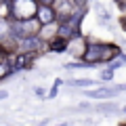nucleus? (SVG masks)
<instances>
[{
	"instance_id": "nucleus-1",
	"label": "nucleus",
	"mask_w": 126,
	"mask_h": 126,
	"mask_svg": "<svg viewBox=\"0 0 126 126\" xmlns=\"http://www.w3.org/2000/svg\"><path fill=\"white\" fill-rule=\"evenodd\" d=\"M118 55H120V46H116V44L86 40L82 59H84V61H90V63H109V61H113Z\"/></svg>"
},
{
	"instance_id": "nucleus-2",
	"label": "nucleus",
	"mask_w": 126,
	"mask_h": 126,
	"mask_svg": "<svg viewBox=\"0 0 126 126\" xmlns=\"http://www.w3.org/2000/svg\"><path fill=\"white\" fill-rule=\"evenodd\" d=\"M38 30H42V23L36 17L30 19H15L9 27V34L13 40H21V38L30 36V34H38Z\"/></svg>"
},
{
	"instance_id": "nucleus-3",
	"label": "nucleus",
	"mask_w": 126,
	"mask_h": 126,
	"mask_svg": "<svg viewBox=\"0 0 126 126\" xmlns=\"http://www.w3.org/2000/svg\"><path fill=\"white\" fill-rule=\"evenodd\" d=\"M38 0H13V17L15 19H30L38 13Z\"/></svg>"
},
{
	"instance_id": "nucleus-4",
	"label": "nucleus",
	"mask_w": 126,
	"mask_h": 126,
	"mask_svg": "<svg viewBox=\"0 0 126 126\" xmlns=\"http://www.w3.org/2000/svg\"><path fill=\"white\" fill-rule=\"evenodd\" d=\"M17 44H19V50H23V53H36V50H40L46 44V40L42 38V34L40 36L38 34H30V36L17 40Z\"/></svg>"
},
{
	"instance_id": "nucleus-5",
	"label": "nucleus",
	"mask_w": 126,
	"mask_h": 126,
	"mask_svg": "<svg viewBox=\"0 0 126 126\" xmlns=\"http://www.w3.org/2000/svg\"><path fill=\"white\" fill-rule=\"evenodd\" d=\"M126 84H118V86H103V88H88L86 97L88 99H111L116 97V93H124Z\"/></svg>"
},
{
	"instance_id": "nucleus-6",
	"label": "nucleus",
	"mask_w": 126,
	"mask_h": 126,
	"mask_svg": "<svg viewBox=\"0 0 126 126\" xmlns=\"http://www.w3.org/2000/svg\"><path fill=\"white\" fill-rule=\"evenodd\" d=\"M36 19L44 25H50V23L57 21V11L53 9V4H38V13H36Z\"/></svg>"
},
{
	"instance_id": "nucleus-7",
	"label": "nucleus",
	"mask_w": 126,
	"mask_h": 126,
	"mask_svg": "<svg viewBox=\"0 0 126 126\" xmlns=\"http://www.w3.org/2000/svg\"><path fill=\"white\" fill-rule=\"evenodd\" d=\"M46 48H48L50 53H63V50L69 48V38H63V36H59V34H55V36L46 42Z\"/></svg>"
},
{
	"instance_id": "nucleus-8",
	"label": "nucleus",
	"mask_w": 126,
	"mask_h": 126,
	"mask_svg": "<svg viewBox=\"0 0 126 126\" xmlns=\"http://www.w3.org/2000/svg\"><path fill=\"white\" fill-rule=\"evenodd\" d=\"M13 72H17V69H15V63L9 61V59H0V80H4V78L11 76Z\"/></svg>"
},
{
	"instance_id": "nucleus-9",
	"label": "nucleus",
	"mask_w": 126,
	"mask_h": 126,
	"mask_svg": "<svg viewBox=\"0 0 126 126\" xmlns=\"http://www.w3.org/2000/svg\"><path fill=\"white\" fill-rule=\"evenodd\" d=\"M69 86H76V88H93L94 82L90 80V78H86V80H72Z\"/></svg>"
},
{
	"instance_id": "nucleus-10",
	"label": "nucleus",
	"mask_w": 126,
	"mask_h": 126,
	"mask_svg": "<svg viewBox=\"0 0 126 126\" xmlns=\"http://www.w3.org/2000/svg\"><path fill=\"white\" fill-rule=\"evenodd\" d=\"M111 78H113V69H111V67H109V69H103V72H101V80H103V82H109Z\"/></svg>"
},
{
	"instance_id": "nucleus-11",
	"label": "nucleus",
	"mask_w": 126,
	"mask_h": 126,
	"mask_svg": "<svg viewBox=\"0 0 126 126\" xmlns=\"http://www.w3.org/2000/svg\"><path fill=\"white\" fill-rule=\"evenodd\" d=\"M113 109H116V105H113V103H109V105H101V109H99V111H103V113H111Z\"/></svg>"
},
{
	"instance_id": "nucleus-12",
	"label": "nucleus",
	"mask_w": 126,
	"mask_h": 126,
	"mask_svg": "<svg viewBox=\"0 0 126 126\" xmlns=\"http://www.w3.org/2000/svg\"><path fill=\"white\" fill-rule=\"evenodd\" d=\"M59 84H61V82H55V86L50 88V94H48V97H55V94H57V90H59Z\"/></svg>"
},
{
	"instance_id": "nucleus-13",
	"label": "nucleus",
	"mask_w": 126,
	"mask_h": 126,
	"mask_svg": "<svg viewBox=\"0 0 126 126\" xmlns=\"http://www.w3.org/2000/svg\"><path fill=\"white\" fill-rule=\"evenodd\" d=\"M116 4H118V9H120V11H124L126 9V0H116Z\"/></svg>"
},
{
	"instance_id": "nucleus-14",
	"label": "nucleus",
	"mask_w": 126,
	"mask_h": 126,
	"mask_svg": "<svg viewBox=\"0 0 126 126\" xmlns=\"http://www.w3.org/2000/svg\"><path fill=\"white\" fill-rule=\"evenodd\" d=\"M36 94L38 97H46V90L44 88H36Z\"/></svg>"
},
{
	"instance_id": "nucleus-15",
	"label": "nucleus",
	"mask_w": 126,
	"mask_h": 126,
	"mask_svg": "<svg viewBox=\"0 0 126 126\" xmlns=\"http://www.w3.org/2000/svg\"><path fill=\"white\" fill-rule=\"evenodd\" d=\"M74 2H76V6H86V2H88V0H74Z\"/></svg>"
},
{
	"instance_id": "nucleus-16",
	"label": "nucleus",
	"mask_w": 126,
	"mask_h": 126,
	"mask_svg": "<svg viewBox=\"0 0 126 126\" xmlns=\"http://www.w3.org/2000/svg\"><path fill=\"white\" fill-rule=\"evenodd\" d=\"M38 2H40V4H53L55 0H38Z\"/></svg>"
},
{
	"instance_id": "nucleus-17",
	"label": "nucleus",
	"mask_w": 126,
	"mask_h": 126,
	"mask_svg": "<svg viewBox=\"0 0 126 126\" xmlns=\"http://www.w3.org/2000/svg\"><path fill=\"white\" fill-rule=\"evenodd\" d=\"M122 111H124V113H126V105H124V107H122Z\"/></svg>"
}]
</instances>
